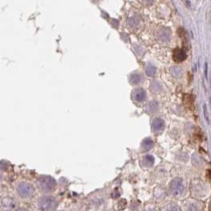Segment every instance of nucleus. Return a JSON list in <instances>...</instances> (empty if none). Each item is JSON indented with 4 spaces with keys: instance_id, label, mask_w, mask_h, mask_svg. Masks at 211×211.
Returning <instances> with one entry per match:
<instances>
[{
    "instance_id": "obj_1",
    "label": "nucleus",
    "mask_w": 211,
    "mask_h": 211,
    "mask_svg": "<svg viewBox=\"0 0 211 211\" xmlns=\"http://www.w3.org/2000/svg\"><path fill=\"white\" fill-rule=\"evenodd\" d=\"M58 205L57 200L53 196L41 197L37 201V208L41 211H54Z\"/></svg>"
},
{
    "instance_id": "obj_2",
    "label": "nucleus",
    "mask_w": 211,
    "mask_h": 211,
    "mask_svg": "<svg viewBox=\"0 0 211 211\" xmlns=\"http://www.w3.org/2000/svg\"><path fill=\"white\" fill-rule=\"evenodd\" d=\"M38 185L43 192H52L56 186V182L53 178L48 176H43L38 179Z\"/></svg>"
},
{
    "instance_id": "obj_3",
    "label": "nucleus",
    "mask_w": 211,
    "mask_h": 211,
    "mask_svg": "<svg viewBox=\"0 0 211 211\" xmlns=\"http://www.w3.org/2000/svg\"><path fill=\"white\" fill-rule=\"evenodd\" d=\"M17 193L22 198H30L34 194V187L28 182H21L17 187Z\"/></svg>"
},
{
    "instance_id": "obj_4",
    "label": "nucleus",
    "mask_w": 211,
    "mask_h": 211,
    "mask_svg": "<svg viewBox=\"0 0 211 211\" xmlns=\"http://www.w3.org/2000/svg\"><path fill=\"white\" fill-rule=\"evenodd\" d=\"M184 189H185V185L183 180L180 178H176L170 183V190L172 194L175 196L181 195L184 191Z\"/></svg>"
},
{
    "instance_id": "obj_5",
    "label": "nucleus",
    "mask_w": 211,
    "mask_h": 211,
    "mask_svg": "<svg viewBox=\"0 0 211 211\" xmlns=\"http://www.w3.org/2000/svg\"><path fill=\"white\" fill-rule=\"evenodd\" d=\"M18 206V202L14 198L11 197H6L2 201V207L6 211L14 210Z\"/></svg>"
},
{
    "instance_id": "obj_6",
    "label": "nucleus",
    "mask_w": 211,
    "mask_h": 211,
    "mask_svg": "<svg viewBox=\"0 0 211 211\" xmlns=\"http://www.w3.org/2000/svg\"><path fill=\"white\" fill-rule=\"evenodd\" d=\"M187 59V54L185 51L180 48H176L173 51V60L176 61V63H180L183 62Z\"/></svg>"
},
{
    "instance_id": "obj_7",
    "label": "nucleus",
    "mask_w": 211,
    "mask_h": 211,
    "mask_svg": "<svg viewBox=\"0 0 211 211\" xmlns=\"http://www.w3.org/2000/svg\"><path fill=\"white\" fill-rule=\"evenodd\" d=\"M133 97L135 101L141 102L146 99V92L144 89L137 88L133 93Z\"/></svg>"
},
{
    "instance_id": "obj_8",
    "label": "nucleus",
    "mask_w": 211,
    "mask_h": 211,
    "mask_svg": "<svg viewBox=\"0 0 211 211\" xmlns=\"http://www.w3.org/2000/svg\"><path fill=\"white\" fill-rule=\"evenodd\" d=\"M158 37L162 42H168L171 39V32L167 29H161L158 32Z\"/></svg>"
},
{
    "instance_id": "obj_9",
    "label": "nucleus",
    "mask_w": 211,
    "mask_h": 211,
    "mask_svg": "<svg viewBox=\"0 0 211 211\" xmlns=\"http://www.w3.org/2000/svg\"><path fill=\"white\" fill-rule=\"evenodd\" d=\"M152 127L155 131H160L164 128V122L161 118H155L152 121Z\"/></svg>"
},
{
    "instance_id": "obj_10",
    "label": "nucleus",
    "mask_w": 211,
    "mask_h": 211,
    "mask_svg": "<svg viewBox=\"0 0 211 211\" xmlns=\"http://www.w3.org/2000/svg\"><path fill=\"white\" fill-rule=\"evenodd\" d=\"M152 146H153V141L151 138H146L143 141L142 148L144 151H148V150L151 149Z\"/></svg>"
},
{
    "instance_id": "obj_11",
    "label": "nucleus",
    "mask_w": 211,
    "mask_h": 211,
    "mask_svg": "<svg viewBox=\"0 0 211 211\" xmlns=\"http://www.w3.org/2000/svg\"><path fill=\"white\" fill-rule=\"evenodd\" d=\"M143 160H144V163L146 166L148 167H151L153 165L154 163V157L152 156V155H145L144 157V159H143Z\"/></svg>"
},
{
    "instance_id": "obj_12",
    "label": "nucleus",
    "mask_w": 211,
    "mask_h": 211,
    "mask_svg": "<svg viewBox=\"0 0 211 211\" xmlns=\"http://www.w3.org/2000/svg\"><path fill=\"white\" fill-rule=\"evenodd\" d=\"M155 72H156V68H155V66H153V65L151 64L147 65L146 69H145V72H146V74L148 75V76H153L154 75H155Z\"/></svg>"
},
{
    "instance_id": "obj_13",
    "label": "nucleus",
    "mask_w": 211,
    "mask_h": 211,
    "mask_svg": "<svg viewBox=\"0 0 211 211\" xmlns=\"http://www.w3.org/2000/svg\"><path fill=\"white\" fill-rule=\"evenodd\" d=\"M170 72L171 74L173 76H175V77H180V76H181L182 74H183V71H182V69L180 68H178V67H173V68H172Z\"/></svg>"
},
{
    "instance_id": "obj_14",
    "label": "nucleus",
    "mask_w": 211,
    "mask_h": 211,
    "mask_svg": "<svg viewBox=\"0 0 211 211\" xmlns=\"http://www.w3.org/2000/svg\"><path fill=\"white\" fill-rule=\"evenodd\" d=\"M141 80H142V77L138 74H133L132 75L131 77H130V82H131L133 84H137V83H140Z\"/></svg>"
},
{
    "instance_id": "obj_15",
    "label": "nucleus",
    "mask_w": 211,
    "mask_h": 211,
    "mask_svg": "<svg viewBox=\"0 0 211 211\" xmlns=\"http://www.w3.org/2000/svg\"><path fill=\"white\" fill-rule=\"evenodd\" d=\"M203 111H204V116H205V119H206L208 123H209V115H208L207 108H206V105H205V104H204L203 105Z\"/></svg>"
},
{
    "instance_id": "obj_16",
    "label": "nucleus",
    "mask_w": 211,
    "mask_h": 211,
    "mask_svg": "<svg viewBox=\"0 0 211 211\" xmlns=\"http://www.w3.org/2000/svg\"><path fill=\"white\" fill-rule=\"evenodd\" d=\"M141 3L145 6H151L154 2V0H140Z\"/></svg>"
},
{
    "instance_id": "obj_17",
    "label": "nucleus",
    "mask_w": 211,
    "mask_h": 211,
    "mask_svg": "<svg viewBox=\"0 0 211 211\" xmlns=\"http://www.w3.org/2000/svg\"><path fill=\"white\" fill-rule=\"evenodd\" d=\"M120 197V192H118V190H115L113 192V198H118Z\"/></svg>"
},
{
    "instance_id": "obj_18",
    "label": "nucleus",
    "mask_w": 211,
    "mask_h": 211,
    "mask_svg": "<svg viewBox=\"0 0 211 211\" xmlns=\"http://www.w3.org/2000/svg\"><path fill=\"white\" fill-rule=\"evenodd\" d=\"M205 76L207 79L208 76V64L205 63Z\"/></svg>"
},
{
    "instance_id": "obj_19",
    "label": "nucleus",
    "mask_w": 211,
    "mask_h": 211,
    "mask_svg": "<svg viewBox=\"0 0 211 211\" xmlns=\"http://www.w3.org/2000/svg\"><path fill=\"white\" fill-rule=\"evenodd\" d=\"M169 211H180L179 208L176 207V206H173V207L171 208V209Z\"/></svg>"
},
{
    "instance_id": "obj_20",
    "label": "nucleus",
    "mask_w": 211,
    "mask_h": 211,
    "mask_svg": "<svg viewBox=\"0 0 211 211\" xmlns=\"http://www.w3.org/2000/svg\"><path fill=\"white\" fill-rule=\"evenodd\" d=\"M16 211H29V210H28V209H25V208H20V209H17Z\"/></svg>"
},
{
    "instance_id": "obj_21",
    "label": "nucleus",
    "mask_w": 211,
    "mask_h": 211,
    "mask_svg": "<svg viewBox=\"0 0 211 211\" xmlns=\"http://www.w3.org/2000/svg\"><path fill=\"white\" fill-rule=\"evenodd\" d=\"M209 210L211 211V201L209 202Z\"/></svg>"
}]
</instances>
